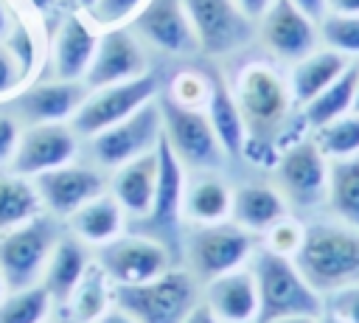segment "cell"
I'll return each mask as SVG.
<instances>
[{
    "mask_svg": "<svg viewBox=\"0 0 359 323\" xmlns=\"http://www.w3.org/2000/svg\"><path fill=\"white\" fill-rule=\"evenodd\" d=\"M250 272L258 289L255 323H266L278 317H320V312L325 309L323 295L303 278L294 258L261 247L258 253H252Z\"/></svg>",
    "mask_w": 359,
    "mask_h": 323,
    "instance_id": "obj_2",
    "label": "cell"
},
{
    "mask_svg": "<svg viewBox=\"0 0 359 323\" xmlns=\"http://www.w3.org/2000/svg\"><path fill=\"white\" fill-rule=\"evenodd\" d=\"M157 107H160L163 135L182 166H191L196 171H213L222 166L224 149L210 126L208 112H202L199 107H185L168 93L157 98Z\"/></svg>",
    "mask_w": 359,
    "mask_h": 323,
    "instance_id": "obj_5",
    "label": "cell"
},
{
    "mask_svg": "<svg viewBox=\"0 0 359 323\" xmlns=\"http://www.w3.org/2000/svg\"><path fill=\"white\" fill-rule=\"evenodd\" d=\"M182 6L199 48L210 56L230 53L250 39V17H244L236 0H182Z\"/></svg>",
    "mask_w": 359,
    "mask_h": 323,
    "instance_id": "obj_12",
    "label": "cell"
},
{
    "mask_svg": "<svg viewBox=\"0 0 359 323\" xmlns=\"http://www.w3.org/2000/svg\"><path fill=\"white\" fill-rule=\"evenodd\" d=\"M154 95H157V79L151 73H143L137 79L118 81V84H109V87H98L81 101L70 126H73L76 135L93 138L101 129L129 118L135 110H140Z\"/></svg>",
    "mask_w": 359,
    "mask_h": 323,
    "instance_id": "obj_8",
    "label": "cell"
},
{
    "mask_svg": "<svg viewBox=\"0 0 359 323\" xmlns=\"http://www.w3.org/2000/svg\"><path fill=\"white\" fill-rule=\"evenodd\" d=\"M76 132L73 126L53 121V124H31L14 149L11 171L22 177H36L39 171L59 169L76 157Z\"/></svg>",
    "mask_w": 359,
    "mask_h": 323,
    "instance_id": "obj_14",
    "label": "cell"
},
{
    "mask_svg": "<svg viewBox=\"0 0 359 323\" xmlns=\"http://www.w3.org/2000/svg\"><path fill=\"white\" fill-rule=\"evenodd\" d=\"M252 256V233L236 222L196 225L185 239L188 270L196 281H213L230 270H238Z\"/></svg>",
    "mask_w": 359,
    "mask_h": 323,
    "instance_id": "obj_6",
    "label": "cell"
},
{
    "mask_svg": "<svg viewBox=\"0 0 359 323\" xmlns=\"http://www.w3.org/2000/svg\"><path fill=\"white\" fill-rule=\"evenodd\" d=\"M53 3H56V0H31V6H34L36 11H42V14H45V11H50V8H53Z\"/></svg>",
    "mask_w": 359,
    "mask_h": 323,
    "instance_id": "obj_50",
    "label": "cell"
},
{
    "mask_svg": "<svg viewBox=\"0 0 359 323\" xmlns=\"http://www.w3.org/2000/svg\"><path fill=\"white\" fill-rule=\"evenodd\" d=\"M17 140H20V121L8 112H0V166L11 163Z\"/></svg>",
    "mask_w": 359,
    "mask_h": 323,
    "instance_id": "obj_41",
    "label": "cell"
},
{
    "mask_svg": "<svg viewBox=\"0 0 359 323\" xmlns=\"http://www.w3.org/2000/svg\"><path fill=\"white\" fill-rule=\"evenodd\" d=\"M154 149H157V185H154L151 211L143 219L151 228L149 236H154L160 242L165 233H174L180 225L182 199H185V171L163 132H160Z\"/></svg>",
    "mask_w": 359,
    "mask_h": 323,
    "instance_id": "obj_19",
    "label": "cell"
},
{
    "mask_svg": "<svg viewBox=\"0 0 359 323\" xmlns=\"http://www.w3.org/2000/svg\"><path fill=\"white\" fill-rule=\"evenodd\" d=\"M95 6V0H76V8H84V11H90Z\"/></svg>",
    "mask_w": 359,
    "mask_h": 323,
    "instance_id": "obj_51",
    "label": "cell"
},
{
    "mask_svg": "<svg viewBox=\"0 0 359 323\" xmlns=\"http://www.w3.org/2000/svg\"><path fill=\"white\" fill-rule=\"evenodd\" d=\"M278 191L286 202L297 208H314L325 202L328 188V160L311 138H300L278 152L275 160Z\"/></svg>",
    "mask_w": 359,
    "mask_h": 323,
    "instance_id": "obj_10",
    "label": "cell"
},
{
    "mask_svg": "<svg viewBox=\"0 0 359 323\" xmlns=\"http://www.w3.org/2000/svg\"><path fill=\"white\" fill-rule=\"evenodd\" d=\"M230 202H233V191L227 188V183L213 174H205V177H196L185 188L182 211L191 222L210 225V222H222L224 216H230Z\"/></svg>",
    "mask_w": 359,
    "mask_h": 323,
    "instance_id": "obj_29",
    "label": "cell"
},
{
    "mask_svg": "<svg viewBox=\"0 0 359 323\" xmlns=\"http://www.w3.org/2000/svg\"><path fill=\"white\" fill-rule=\"evenodd\" d=\"M56 242H59V233H56V225L50 216H34L20 228L6 230V236L0 239L3 284L11 292L34 286V281L45 270Z\"/></svg>",
    "mask_w": 359,
    "mask_h": 323,
    "instance_id": "obj_7",
    "label": "cell"
},
{
    "mask_svg": "<svg viewBox=\"0 0 359 323\" xmlns=\"http://www.w3.org/2000/svg\"><path fill=\"white\" fill-rule=\"evenodd\" d=\"M182 323H222V320L213 315V309H210L205 301H199V303L188 312V317H185Z\"/></svg>",
    "mask_w": 359,
    "mask_h": 323,
    "instance_id": "obj_42",
    "label": "cell"
},
{
    "mask_svg": "<svg viewBox=\"0 0 359 323\" xmlns=\"http://www.w3.org/2000/svg\"><path fill=\"white\" fill-rule=\"evenodd\" d=\"M146 73V53L132 28H107L98 37L93 62L84 73V87L98 90L118 81H129Z\"/></svg>",
    "mask_w": 359,
    "mask_h": 323,
    "instance_id": "obj_13",
    "label": "cell"
},
{
    "mask_svg": "<svg viewBox=\"0 0 359 323\" xmlns=\"http://www.w3.org/2000/svg\"><path fill=\"white\" fill-rule=\"evenodd\" d=\"M325 202L339 222L359 228V157L328 160Z\"/></svg>",
    "mask_w": 359,
    "mask_h": 323,
    "instance_id": "obj_28",
    "label": "cell"
},
{
    "mask_svg": "<svg viewBox=\"0 0 359 323\" xmlns=\"http://www.w3.org/2000/svg\"><path fill=\"white\" fill-rule=\"evenodd\" d=\"M84 272H87V253H84L81 242L73 236H59V242L48 258V270H45V281H42L50 301L67 303L73 289L84 278Z\"/></svg>",
    "mask_w": 359,
    "mask_h": 323,
    "instance_id": "obj_26",
    "label": "cell"
},
{
    "mask_svg": "<svg viewBox=\"0 0 359 323\" xmlns=\"http://www.w3.org/2000/svg\"><path fill=\"white\" fill-rule=\"evenodd\" d=\"M112 301L135 323H182L199 303V286L191 270H165L143 284L112 286Z\"/></svg>",
    "mask_w": 359,
    "mask_h": 323,
    "instance_id": "obj_4",
    "label": "cell"
},
{
    "mask_svg": "<svg viewBox=\"0 0 359 323\" xmlns=\"http://www.w3.org/2000/svg\"><path fill=\"white\" fill-rule=\"evenodd\" d=\"M168 95L185 107H196V104L208 101V79L196 76V73H182V76H177L174 93H168Z\"/></svg>",
    "mask_w": 359,
    "mask_h": 323,
    "instance_id": "obj_40",
    "label": "cell"
},
{
    "mask_svg": "<svg viewBox=\"0 0 359 323\" xmlns=\"http://www.w3.org/2000/svg\"><path fill=\"white\" fill-rule=\"evenodd\" d=\"M208 118L210 126L224 149L227 157H241L244 140H247V126L238 112V104L227 84L219 76H208Z\"/></svg>",
    "mask_w": 359,
    "mask_h": 323,
    "instance_id": "obj_25",
    "label": "cell"
},
{
    "mask_svg": "<svg viewBox=\"0 0 359 323\" xmlns=\"http://www.w3.org/2000/svg\"><path fill=\"white\" fill-rule=\"evenodd\" d=\"M356 73H359V65H348L342 70L339 79H334L320 95H314L306 107H303V121L309 129H317V126H325L348 112H353V93H356Z\"/></svg>",
    "mask_w": 359,
    "mask_h": 323,
    "instance_id": "obj_27",
    "label": "cell"
},
{
    "mask_svg": "<svg viewBox=\"0 0 359 323\" xmlns=\"http://www.w3.org/2000/svg\"><path fill=\"white\" fill-rule=\"evenodd\" d=\"M317 25L309 14H303L292 0H272V6L261 17V39L264 45L286 62H297L317 48Z\"/></svg>",
    "mask_w": 359,
    "mask_h": 323,
    "instance_id": "obj_16",
    "label": "cell"
},
{
    "mask_svg": "<svg viewBox=\"0 0 359 323\" xmlns=\"http://www.w3.org/2000/svg\"><path fill=\"white\" fill-rule=\"evenodd\" d=\"M317 323H345V320H342V317H337L334 312L323 309V312H320V317H317Z\"/></svg>",
    "mask_w": 359,
    "mask_h": 323,
    "instance_id": "obj_48",
    "label": "cell"
},
{
    "mask_svg": "<svg viewBox=\"0 0 359 323\" xmlns=\"http://www.w3.org/2000/svg\"><path fill=\"white\" fill-rule=\"evenodd\" d=\"M320 37L325 48L342 53L345 59L359 56V14H331L320 17Z\"/></svg>",
    "mask_w": 359,
    "mask_h": 323,
    "instance_id": "obj_35",
    "label": "cell"
},
{
    "mask_svg": "<svg viewBox=\"0 0 359 323\" xmlns=\"http://www.w3.org/2000/svg\"><path fill=\"white\" fill-rule=\"evenodd\" d=\"M163 132L160 121V107L157 101H146L140 110H135L129 118L101 129L98 135L90 138V157L98 166L118 169L157 146V138Z\"/></svg>",
    "mask_w": 359,
    "mask_h": 323,
    "instance_id": "obj_9",
    "label": "cell"
},
{
    "mask_svg": "<svg viewBox=\"0 0 359 323\" xmlns=\"http://www.w3.org/2000/svg\"><path fill=\"white\" fill-rule=\"evenodd\" d=\"M236 6L244 11V17H250V20H261L264 11L272 6V0H236Z\"/></svg>",
    "mask_w": 359,
    "mask_h": 323,
    "instance_id": "obj_43",
    "label": "cell"
},
{
    "mask_svg": "<svg viewBox=\"0 0 359 323\" xmlns=\"http://www.w3.org/2000/svg\"><path fill=\"white\" fill-rule=\"evenodd\" d=\"M39 194L22 174H0V233L14 230L36 216Z\"/></svg>",
    "mask_w": 359,
    "mask_h": 323,
    "instance_id": "obj_31",
    "label": "cell"
},
{
    "mask_svg": "<svg viewBox=\"0 0 359 323\" xmlns=\"http://www.w3.org/2000/svg\"><path fill=\"white\" fill-rule=\"evenodd\" d=\"M95 323H135V317H129L123 309H118V306H112V309H107Z\"/></svg>",
    "mask_w": 359,
    "mask_h": 323,
    "instance_id": "obj_47",
    "label": "cell"
},
{
    "mask_svg": "<svg viewBox=\"0 0 359 323\" xmlns=\"http://www.w3.org/2000/svg\"><path fill=\"white\" fill-rule=\"evenodd\" d=\"M311 140L325 154V160H348L359 157V115L348 112L325 126L311 129Z\"/></svg>",
    "mask_w": 359,
    "mask_h": 323,
    "instance_id": "obj_33",
    "label": "cell"
},
{
    "mask_svg": "<svg viewBox=\"0 0 359 323\" xmlns=\"http://www.w3.org/2000/svg\"><path fill=\"white\" fill-rule=\"evenodd\" d=\"M146 6V0H95V6L87 11L95 25L118 28L137 17V11Z\"/></svg>",
    "mask_w": 359,
    "mask_h": 323,
    "instance_id": "obj_37",
    "label": "cell"
},
{
    "mask_svg": "<svg viewBox=\"0 0 359 323\" xmlns=\"http://www.w3.org/2000/svg\"><path fill=\"white\" fill-rule=\"evenodd\" d=\"M3 286H6V284H3V275H0V298H3Z\"/></svg>",
    "mask_w": 359,
    "mask_h": 323,
    "instance_id": "obj_53",
    "label": "cell"
},
{
    "mask_svg": "<svg viewBox=\"0 0 359 323\" xmlns=\"http://www.w3.org/2000/svg\"><path fill=\"white\" fill-rule=\"evenodd\" d=\"M325 309L334 312L337 317H342L345 323H359V284H348L331 295L323 298Z\"/></svg>",
    "mask_w": 359,
    "mask_h": 323,
    "instance_id": "obj_39",
    "label": "cell"
},
{
    "mask_svg": "<svg viewBox=\"0 0 359 323\" xmlns=\"http://www.w3.org/2000/svg\"><path fill=\"white\" fill-rule=\"evenodd\" d=\"M34 188L39 194V202L53 216H70L90 199L104 194V174L90 166H73L65 163L59 169L39 171L34 180Z\"/></svg>",
    "mask_w": 359,
    "mask_h": 323,
    "instance_id": "obj_15",
    "label": "cell"
},
{
    "mask_svg": "<svg viewBox=\"0 0 359 323\" xmlns=\"http://www.w3.org/2000/svg\"><path fill=\"white\" fill-rule=\"evenodd\" d=\"M233 98L244 118L247 138L278 146V135L283 132L292 107L289 81L275 67L264 62H252L238 73Z\"/></svg>",
    "mask_w": 359,
    "mask_h": 323,
    "instance_id": "obj_3",
    "label": "cell"
},
{
    "mask_svg": "<svg viewBox=\"0 0 359 323\" xmlns=\"http://www.w3.org/2000/svg\"><path fill=\"white\" fill-rule=\"evenodd\" d=\"M294 264L323 298L359 284V228L339 219L306 225Z\"/></svg>",
    "mask_w": 359,
    "mask_h": 323,
    "instance_id": "obj_1",
    "label": "cell"
},
{
    "mask_svg": "<svg viewBox=\"0 0 359 323\" xmlns=\"http://www.w3.org/2000/svg\"><path fill=\"white\" fill-rule=\"evenodd\" d=\"M121 205L115 197H95L87 205H81L76 213H70V228L79 239L90 242V244H107L118 236L121 230Z\"/></svg>",
    "mask_w": 359,
    "mask_h": 323,
    "instance_id": "obj_30",
    "label": "cell"
},
{
    "mask_svg": "<svg viewBox=\"0 0 359 323\" xmlns=\"http://www.w3.org/2000/svg\"><path fill=\"white\" fill-rule=\"evenodd\" d=\"M348 65H351V62H348L342 53H337V51H331V48H323V51L314 48L311 53H306L303 59H297L294 67H292V76H289L292 101L300 104V107H306V104H309L314 95H320L334 79H339Z\"/></svg>",
    "mask_w": 359,
    "mask_h": 323,
    "instance_id": "obj_24",
    "label": "cell"
},
{
    "mask_svg": "<svg viewBox=\"0 0 359 323\" xmlns=\"http://www.w3.org/2000/svg\"><path fill=\"white\" fill-rule=\"evenodd\" d=\"M303 233H306V225H300L297 219L292 216H283L280 222H275L269 230H266V250L278 253V256H286V258H294L300 244H303Z\"/></svg>",
    "mask_w": 359,
    "mask_h": 323,
    "instance_id": "obj_36",
    "label": "cell"
},
{
    "mask_svg": "<svg viewBox=\"0 0 359 323\" xmlns=\"http://www.w3.org/2000/svg\"><path fill=\"white\" fill-rule=\"evenodd\" d=\"M230 216L238 228H244L250 233H266L275 222L289 216V202L272 185L247 183V185H238L233 191Z\"/></svg>",
    "mask_w": 359,
    "mask_h": 323,
    "instance_id": "obj_22",
    "label": "cell"
},
{
    "mask_svg": "<svg viewBox=\"0 0 359 323\" xmlns=\"http://www.w3.org/2000/svg\"><path fill=\"white\" fill-rule=\"evenodd\" d=\"M325 11H331V14H359V0H325Z\"/></svg>",
    "mask_w": 359,
    "mask_h": 323,
    "instance_id": "obj_45",
    "label": "cell"
},
{
    "mask_svg": "<svg viewBox=\"0 0 359 323\" xmlns=\"http://www.w3.org/2000/svg\"><path fill=\"white\" fill-rule=\"evenodd\" d=\"M14 17H11V11H8V6L0 0V42H6L8 37H11V31H14Z\"/></svg>",
    "mask_w": 359,
    "mask_h": 323,
    "instance_id": "obj_46",
    "label": "cell"
},
{
    "mask_svg": "<svg viewBox=\"0 0 359 323\" xmlns=\"http://www.w3.org/2000/svg\"><path fill=\"white\" fill-rule=\"evenodd\" d=\"M266 323H317V317H278V320H266Z\"/></svg>",
    "mask_w": 359,
    "mask_h": 323,
    "instance_id": "obj_49",
    "label": "cell"
},
{
    "mask_svg": "<svg viewBox=\"0 0 359 323\" xmlns=\"http://www.w3.org/2000/svg\"><path fill=\"white\" fill-rule=\"evenodd\" d=\"M292 3H294V6H297L303 14H309L314 22H317V20L325 14V0H292Z\"/></svg>",
    "mask_w": 359,
    "mask_h": 323,
    "instance_id": "obj_44",
    "label": "cell"
},
{
    "mask_svg": "<svg viewBox=\"0 0 359 323\" xmlns=\"http://www.w3.org/2000/svg\"><path fill=\"white\" fill-rule=\"evenodd\" d=\"M25 79H28V70L14 53V48L8 42H0V98L11 95Z\"/></svg>",
    "mask_w": 359,
    "mask_h": 323,
    "instance_id": "obj_38",
    "label": "cell"
},
{
    "mask_svg": "<svg viewBox=\"0 0 359 323\" xmlns=\"http://www.w3.org/2000/svg\"><path fill=\"white\" fill-rule=\"evenodd\" d=\"M95 45H98V37L93 34V28L79 14H67L56 31V39H53V73H56V79H65V81L84 79V73L93 62Z\"/></svg>",
    "mask_w": 359,
    "mask_h": 323,
    "instance_id": "obj_21",
    "label": "cell"
},
{
    "mask_svg": "<svg viewBox=\"0 0 359 323\" xmlns=\"http://www.w3.org/2000/svg\"><path fill=\"white\" fill-rule=\"evenodd\" d=\"M157 185V149L118 166L112 180V194L123 211H129L135 219H143L151 211Z\"/></svg>",
    "mask_w": 359,
    "mask_h": 323,
    "instance_id": "obj_23",
    "label": "cell"
},
{
    "mask_svg": "<svg viewBox=\"0 0 359 323\" xmlns=\"http://www.w3.org/2000/svg\"><path fill=\"white\" fill-rule=\"evenodd\" d=\"M353 112L359 115V73H356V93H353Z\"/></svg>",
    "mask_w": 359,
    "mask_h": 323,
    "instance_id": "obj_52",
    "label": "cell"
},
{
    "mask_svg": "<svg viewBox=\"0 0 359 323\" xmlns=\"http://www.w3.org/2000/svg\"><path fill=\"white\" fill-rule=\"evenodd\" d=\"M50 303L53 301L42 284L14 289L0 298V323H45Z\"/></svg>",
    "mask_w": 359,
    "mask_h": 323,
    "instance_id": "obj_34",
    "label": "cell"
},
{
    "mask_svg": "<svg viewBox=\"0 0 359 323\" xmlns=\"http://www.w3.org/2000/svg\"><path fill=\"white\" fill-rule=\"evenodd\" d=\"M132 34L165 53H194L199 48L182 0H146L132 20Z\"/></svg>",
    "mask_w": 359,
    "mask_h": 323,
    "instance_id": "obj_17",
    "label": "cell"
},
{
    "mask_svg": "<svg viewBox=\"0 0 359 323\" xmlns=\"http://www.w3.org/2000/svg\"><path fill=\"white\" fill-rule=\"evenodd\" d=\"M84 98H87L84 81H65V79H56L48 84L42 81L17 93L8 101V115H14L17 121H25L28 126L53 124V121L73 118Z\"/></svg>",
    "mask_w": 359,
    "mask_h": 323,
    "instance_id": "obj_18",
    "label": "cell"
},
{
    "mask_svg": "<svg viewBox=\"0 0 359 323\" xmlns=\"http://www.w3.org/2000/svg\"><path fill=\"white\" fill-rule=\"evenodd\" d=\"M112 301V289L107 286V275L101 267H87L84 278L79 281V286L73 289L67 306L76 323H95Z\"/></svg>",
    "mask_w": 359,
    "mask_h": 323,
    "instance_id": "obj_32",
    "label": "cell"
},
{
    "mask_svg": "<svg viewBox=\"0 0 359 323\" xmlns=\"http://www.w3.org/2000/svg\"><path fill=\"white\" fill-rule=\"evenodd\" d=\"M171 264V256L163 242L154 236H115L112 242L101 244L98 267L115 286L121 284H143L163 275Z\"/></svg>",
    "mask_w": 359,
    "mask_h": 323,
    "instance_id": "obj_11",
    "label": "cell"
},
{
    "mask_svg": "<svg viewBox=\"0 0 359 323\" xmlns=\"http://www.w3.org/2000/svg\"><path fill=\"white\" fill-rule=\"evenodd\" d=\"M205 303L222 323H255L258 317V289L250 270H230L208 281Z\"/></svg>",
    "mask_w": 359,
    "mask_h": 323,
    "instance_id": "obj_20",
    "label": "cell"
}]
</instances>
